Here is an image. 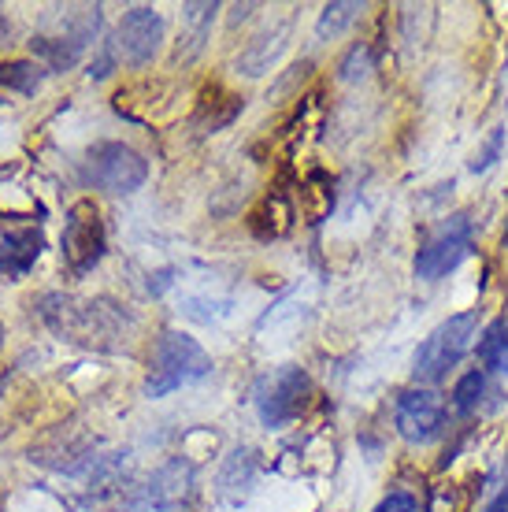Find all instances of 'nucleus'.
Returning <instances> with one entry per match:
<instances>
[{"label":"nucleus","instance_id":"ddd939ff","mask_svg":"<svg viewBox=\"0 0 508 512\" xmlns=\"http://www.w3.org/2000/svg\"><path fill=\"white\" fill-rule=\"evenodd\" d=\"M360 12V4H327L323 8V19H319V38H327V34H338L342 26H349Z\"/></svg>","mask_w":508,"mask_h":512},{"label":"nucleus","instance_id":"9b49d317","mask_svg":"<svg viewBox=\"0 0 508 512\" xmlns=\"http://www.w3.org/2000/svg\"><path fill=\"white\" fill-rule=\"evenodd\" d=\"M479 360L494 372H508V323L497 320L490 323L479 338Z\"/></svg>","mask_w":508,"mask_h":512},{"label":"nucleus","instance_id":"423d86ee","mask_svg":"<svg viewBox=\"0 0 508 512\" xmlns=\"http://www.w3.org/2000/svg\"><path fill=\"white\" fill-rule=\"evenodd\" d=\"M104 256V219L93 201H75L64 219V260L75 275H86Z\"/></svg>","mask_w":508,"mask_h":512},{"label":"nucleus","instance_id":"0eeeda50","mask_svg":"<svg viewBox=\"0 0 508 512\" xmlns=\"http://www.w3.org/2000/svg\"><path fill=\"white\" fill-rule=\"evenodd\" d=\"M164 41V19L156 8H130L115 34V56L130 67H145L160 52Z\"/></svg>","mask_w":508,"mask_h":512},{"label":"nucleus","instance_id":"20e7f679","mask_svg":"<svg viewBox=\"0 0 508 512\" xmlns=\"http://www.w3.org/2000/svg\"><path fill=\"white\" fill-rule=\"evenodd\" d=\"M312 397V379L293 364H282L275 372H267L256 386V412L264 427H286L308 409Z\"/></svg>","mask_w":508,"mask_h":512},{"label":"nucleus","instance_id":"dca6fc26","mask_svg":"<svg viewBox=\"0 0 508 512\" xmlns=\"http://www.w3.org/2000/svg\"><path fill=\"white\" fill-rule=\"evenodd\" d=\"M0 346H4V323H0Z\"/></svg>","mask_w":508,"mask_h":512},{"label":"nucleus","instance_id":"4468645a","mask_svg":"<svg viewBox=\"0 0 508 512\" xmlns=\"http://www.w3.org/2000/svg\"><path fill=\"white\" fill-rule=\"evenodd\" d=\"M375 512H416V501L408 498V494H390V498L379 501Z\"/></svg>","mask_w":508,"mask_h":512},{"label":"nucleus","instance_id":"f8f14e48","mask_svg":"<svg viewBox=\"0 0 508 512\" xmlns=\"http://www.w3.org/2000/svg\"><path fill=\"white\" fill-rule=\"evenodd\" d=\"M486 394V375L483 372H468L453 386V409L457 412H475L479 409V401Z\"/></svg>","mask_w":508,"mask_h":512},{"label":"nucleus","instance_id":"7ed1b4c3","mask_svg":"<svg viewBox=\"0 0 508 512\" xmlns=\"http://www.w3.org/2000/svg\"><path fill=\"white\" fill-rule=\"evenodd\" d=\"M145 175H149V164L123 141H97L86 153V164H82V179L93 190L112 193V197L134 193L145 182Z\"/></svg>","mask_w":508,"mask_h":512},{"label":"nucleus","instance_id":"1a4fd4ad","mask_svg":"<svg viewBox=\"0 0 508 512\" xmlns=\"http://www.w3.org/2000/svg\"><path fill=\"white\" fill-rule=\"evenodd\" d=\"M45 238L34 223H0V279H23L38 264Z\"/></svg>","mask_w":508,"mask_h":512},{"label":"nucleus","instance_id":"2eb2a0df","mask_svg":"<svg viewBox=\"0 0 508 512\" xmlns=\"http://www.w3.org/2000/svg\"><path fill=\"white\" fill-rule=\"evenodd\" d=\"M497 149H501V130H494V138H490V145H486L483 153L475 156V164H471V167H475V171H486V167L494 164Z\"/></svg>","mask_w":508,"mask_h":512},{"label":"nucleus","instance_id":"a211bd4d","mask_svg":"<svg viewBox=\"0 0 508 512\" xmlns=\"http://www.w3.org/2000/svg\"><path fill=\"white\" fill-rule=\"evenodd\" d=\"M505 323H508V312H505Z\"/></svg>","mask_w":508,"mask_h":512},{"label":"nucleus","instance_id":"f257e3e1","mask_svg":"<svg viewBox=\"0 0 508 512\" xmlns=\"http://www.w3.org/2000/svg\"><path fill=\"white\" fill-rule=\"evenodd\" d=\"M212 372V357L201 349L197 338L182 331H164L156 338L153 357H149V375H145V394L167 397L171 390L186 383H197Z\"/></svg>","mask_w":508,"mask_h":512},{"label":"nucleus","instance_id":"f3484780","mask_svg":"<svg viewBox=\"0 0 508 512\" xmlns=\"http://www.w3.org/2000/svg\"><path fill=\"white\" fill-rule=\"evenodd\" d=\"M505 253H508V223H505Z\"/></svg>","mask_w":508,"mask_h":512},{"label":"nucleus","instance_id":"39448f33","mask_svg":"<svg viewBox=\"0 0 508 512\" xmlns=\"http://www.w3.org/2000/svg\"><path fill=\"white\" fill-rule=\"evenodd\" d=\"M468 253H471V219L468 212H457V216L442 219L423 238L420 253H416V275L423 282H438L457 268Z\"/></svg>","mask_w":508,"mask_h":512},{"label":"nucleus","instance_id":"6e6552de","mask_svg":"<svg viewBox=\"0 0 508 512\" xmlns=\"http://www.w3.org/2000/svg\"><path fill=\"white\" fill-rule=\"evenodd\" d=\"M445 423V405L434 390H405L397 397V435L405 442H431Z\"/></svg>","mask_w":508,"mask_h":512},{"label":"nucleus","instance_id":"f03ea898","mask_svg":"<svg viewBox=\"0 0 508 512\" xmlns=\"http://www.w3.org/2000/svg\"><path fill=\"white\" fill-rule=\"evenodd\" d=\"M471 338H475V316H471V312L449 316V320L438 323V327L423 338V346L416 349L412 375H416L420 383H438V379H445L471 349Z\"/></svg>","mask_w":508,"mask_h":512},{"label":"nucleus","instance_id":"9d476101","mask_svg":"<svg viewBox=\"0 0 508 512\" xmlns=\"http://www.w3.org/2000/svg\"><path fill=\"white\" fill-rule=\"evenodd\" d=\"M41 78H45V71H41V64H34V60H4V64H0V86H4V90L34 93L41 86Z\"/></svg>","mask_w":508,"mask_h":512}]
</instances>
